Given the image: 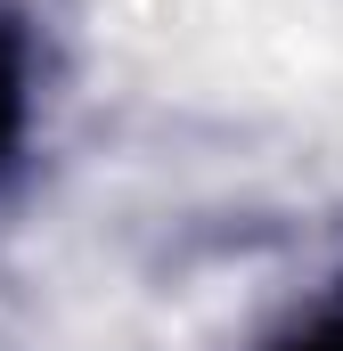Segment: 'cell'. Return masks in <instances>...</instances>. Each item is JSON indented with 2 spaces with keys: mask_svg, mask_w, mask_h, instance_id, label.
<instances>
[{
  "mask_svg": "<svg viewBox=\"0 0 343 351\" xmlns=\"http://www.w3.org/2000/svg\"><path fill=\"white\" fill-rule=\"evenodd\" d=\"M278 351H343V311H327L319 327H303V335H286Z\"/></svg>",
  "mask_w": 343,
  "mask_h": 351,
  "instance_id": "6da1fadb",
  "label": "cell"
},
{
  "mask_svg": "<svg viewBox=\"0 0 343 351\" xmlns=\"http://www.w3.org/2000/svg\"><path fill=\"white\" fill-rule=\"evenodd\" d=\"M16 106H25V98H16V58H8V41H0V147L16 139Z\"/></svg>",
  "mask_w": 343,
  "mask_h": 351,
  "instance_id": "7a4b0ae2",
  "label": "cell"
}]
</instances>
